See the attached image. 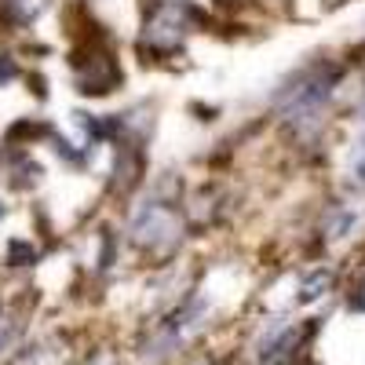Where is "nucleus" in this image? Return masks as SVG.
Masks as SVG:
<instances>
[{"label":"nucleus","instance_id":"nucleus-1","mask_svg":"<svg viewBox=\"0 0 365 365\" xmlns=\"http://www.w3.org/2000/svg\"><path fill=\"white\" fill-rule=\"evenodd\" d=\"M187 15L190 8L179 4V0L175 4H161L146 26V44H154L158 51H172L182 41V34H187Z\"/></svg>","mask_w":365,"mask_h":365},{"label":"nucleus","instance_id":"nucleus-2","mask_svg":"<svg viewBox=\"0 0 365 365\" xmlns=\"http://www.w3.org/2000/svg\"><path fill=\"white\" fill-rule=\"evenodd\" d=\"M325 285H329V274H314V278H311L307 285H303V296H299V299H303V303H311V299H318V296H322L318 289H325Z\"/></svg>","mask_w":365,"mask_h":365},{"label":"nucleus","instance_id":"nucleus-3","mask_svg":"<svg viewBox=\"0 0 365 365\" xmlns=\"http://www.w3.org/2000/svg\"><path fill=\"white\" fill-rule=\"evenodd\" d=\"M351 172H354V179L365 187V143H358V150H354V161H351Z\"/></svg>","mask_w":365,"mask_h":365}]
</instances>
